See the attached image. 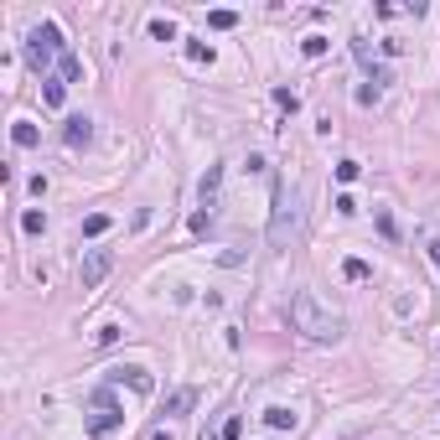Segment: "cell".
<instances>
[{"mask_svg":"<svg viewBox=\"0 0 440 440\" xmlns=\"http://www.w3.org/2000/svg\"><path fill=\"white\" fill-rule=\"evenodd\" d=\"M290 326H296L305 342H342L348 316L331 311V305H322L311 290H296V296H290Z\"/></svg>","mask_w":440,"mask_h":440,"instance_id":"6da1fadb","label":"cell"},{"mask_svg":"<svg viewBox=\"0 0 440 440\" xmlns=\"http://www.w3.org/2000/svg\"><path fill=\"white\" fill-rule=\"evenodd\" d=\"M270 202H275L270 207V249H275V254H285V249L296 244V233H301V192L275 177Z\"/></svg>","mask_w":440,"mask_h":440,"instance_id":"7a4b0ae2","label":"cell"},{"mask_svg":"<svg viewBox=\"0 0 440 440\" xmlns=\"http://www.w3.org/2000/svg\"><path fill=\"white\" fill-rule=\"evenodd\" d=\"M62 52H68V42H62V26L57 21H36L32 32H26V62H32V73L47 78V62L52 57L62 62Z\"/></svg>","mask_w":440,"mask_h":440,"instance_id":"3957f363","label":"cell"},{"mask_svg":"<svg viewBox=\"0 0 440 440\" xmlns=\"http://www.w3.org/2000/svg\"><path fill=\"white\" fill-rule=\"evenodd\" d=\"M88 404H93V415H88V425H83L88 440H104V435H114L119 425H125V415H119V404H114V389H109V383H104V389H93Z\"/></svg>","mask_w":440,"mask_h":440,"instance_id":"277c9868","label":"cell"},{"mask_svg":"<svg viewBox=\"0 0 440 440\" xmlns=\"http://www.w3.org/2000/svg\"><path fill=\"white\" fill-rule=\"evenodd\" d=\"M109 270H114V254H109V249H88V254L78 259V285H83V290H99L104 280H109Z\"/></svg>","mask_w":440,"mask_h":440,"instance_id":"5b68a950","label":"cell"},{"mask_svg":"<svg viewBox=\"0 0 440 440\" xmlns=\"http://www.w3.org/2000/svg\"><path fill=\"white\" fill-rule=\"evenodd\" d=\"M352 57L363 62V73H368V88H378V93H383V88L394 83V73L383 68V62H373V52H368V42H363V36H352Z\"/></svg>","mask_w":440,"mask_h":440,"instance_id":"8992f818","label":"cell"},{"mask_svg":"<svg viewBox=\"0 0 440 440\" xmlns=\"http://www.w3.org/2000/svg\"><path fill=\"white\" fill-rule=\"evenodd\" d=\"M218 192H223V166H207L202 186H197V212H212V218H218Z\"/></svg>","mask_w":440,"mask_h":440,"instance_id":"52a82bcc","label":"cell"},{"mask_svg":"<svg viewBox=\"0 0 440 440\" xmlns=\"http://www.w3.org/2000/svg\"><path fill=\"white\" fill-rule=\"evenodd\" d=\"M109 383H130V389H135V394H145V399L156 394V378H151L145 368H109Z\"/></svg>","mask_w":440,"mask_h":440,"instance_id":"ba28073f","label":"cell"},{"mask_svg":"<svg viewBox=\"0 0 440 440\" xmlns=\"http://www.w3.org/2000/svg\"><path fill=\"white\" fill-rule=\"evenodd\" d=\"M62 140H68L73 151H83V145L93 140V119H88V114H68V125H62Z\"/></svg>","mask_w":440,"mask_h":440,"instance_id":"9c48e42d","label":"cell"},{"mask_svg":"<svg viewBox=\"0 0 440 440\" xmlns=\"http://www.w3.org/2000/svg\"><path fill=\"white\" fill-rule=\"evenodd\" d=\"M11 140H16L21 151H32V145H42V130H36L32 119H16V125H11Z\"/></svg>","mask_w":440,"mask_h":440,"instance_id":"30bf717a","label":"cell"},{"mask_svg":"<svg viewBox=\"0 0 440 440\" xmlns=\"http://www.w3.org/2000/svg\"><path fill=\"white\" fill-rule=\"evenodd\" d=\"M296 409H285V404H270V409H264V425H270V430H296Z\"/></svg>","mask_w":440,"mask_h":440,"instance_id":"8fae6325","label":"cell"},{"mask_svg":"<svg viewBox=\"0 0 440 440\" xmlns=\"http://www.w3.org/2000/svg\"><path fill=\"white\" fill-rule=\"evenodd\" d=\"M42 99H47V109H62L68 104V83L62 78H42Z\"/></svg>","mask_w":440,"mask_h":440,"instance_id":"7c38bea8","label":"cell"},{"mask_svg":"<svg viewBox=\"0 0 440 440\" xmlns=\"http://www.w3.org/2000/svg\"><path fill=\"white\" fill-rule=\"evenodd\" d=\"M21 228L32 233V238H42V233H47V212H42V207H26V212H21Z\"/></svg>","mask_w":440,"mask_h":440,"instance_id":"4fadbf2b","label":"cell"},{"mask_svg":"<svg viewBox=\"0 0 440 440\" xmlns=\"http://www.w3.org/2000/svg\"><path fill=\"white\" fill-rule=\"evenodd\" d=\"M109 228H114L109 212H88V218H83V238H99V233H109Z\"/></svg>","mask_w":440,"mask_h":440,"instance_id":"5bb4252c","label":"cell"},{"mask_svg":"<svg viewBox=\"0 0 440 440\" xmlns=\"http://www.w3.org/2000/svg\"><path fill=\"white\" fill-rule=\"evenodd\" d=\"M192 404H197V389H177V394L166 399V415H186Z\"/></svg>","mask_w":440,"mask_h":440,"instance_id":"9a60e30c","label":"cell"},{"mask_svg":"<svg viewBox=\"0 0 440 440\" xmlns=\"http://www.w3.org/2000/svg\"><path fill=\"white\" fill-rule=\"evenodd\" d=\"M275 109H280V114H296V109H301V93H296V88H275Z\"/></svg>","mask_w":440,"mask_h":440,"instance_id":"2e32d148","label":"cell"},{"mask_svg":"<svg viewBox=\"0 0 440 440\" xmlns=\"http://www.w3.org/2000/svg\"><path fill=\"white\" fill-rule=\"evenodd\" d=\"M151 36H156V42H177V21H171V16H156V21H151Z\"/></svg>","mask_w":440,"mask_h":440,"instance_id":"e0dca14e","label":"cell"},{"mask_svg":"<svg viewBox=\"0 0 440 440\" xmlns=\"http://www.w3.org/2000/svg\"><path fill=\"white\" fill-rule=\"evenodd\" d=\"M186 57H192L197 68H212V57H218V52H212L207 42H186Z\"/></svg>","mask_w":440,"mask_h":440,"instance_id":"ac0fdd59","label":"cell"},{"mask_svg":"<svg viewBox=\"0 0 440 440\" xmlns=\"http://www.w3.org/2000/svg\"><path fill=\"white\" fill-rule=\"evenodd\" d=\"M62 83H83V62L73 52H62Z\"/></svg>","mask_w":440,"mask_h":440,"instance_id":"d6986e66","label":"cell"},{"mask_svg":"<svg viewBox=\"0 0 440 440\" xmlns=\"http://www.w3.org/2000/svg\"><path fill=\"white\" fill-rule=\"evenodd\" d=\"M207 26H212V32H233V26H238V11H212Z\"/></svg>","mask_w":440,"mask_h":440,"instance_id":"ffe728a7","label":"cell"},{"mask_svg":"<svg viewBox=\"0 0 440 440\" xmlns=\"http://www.w3.org/2000/svg\"><path fill=\"white\" fill-rule=\"evenodd\" d=\"M326 47H331L326 36H305V42H301V52H305L311 62H316V57H326Z\"/></svg>","mask_w":440,"mask_h":440,"instance_id":"44dd1931","label":"cell"},{"mask_svg":"<svg viewBox=\"0 0 440 440\" xmlns=\"http://www.w3.org/2000/svg\"><path fill=\"white\" fill-rule=\"evenodd\" d=\"M342 275H348V280H352V285H363V280H368L373 270H368V264H363V259H348V264H342Z\"/></svg>","mask_w":440,"mask_h":440,"instance_id":"7402d4cb","label":"cell"},{"mask_svg":"<svg viewBox=\"0 0 440 440\" xmlns=\"http://www.w3.org/2000/svg\"><path fill=\"white\" fill-rule=\"evenodd\" d=\"M223 440H238V435H244V420H238V415H228V420H223V430H218Z\"/></svg>","mask_w":440,"mask_h":440,"instance_id":"603a6c76","label":"cell"},{"mask_svg":"<svg viewBox=\"0 0 440 440\" xmlns=\"http://www.w3.org/2000/svg\"><path fill=\"white\" fill-rule=\"evenodd\" d=\"M357 171H363L357 161H337V181H357Z\"/></svg>","mask_w":440,"mask_h":440,"instance_id":"cb8c5ba5","label":"cell"},{"mask_svg":"<svg viewBox=\"0 0 440 440\" xmlns=\"http://www.w3.org/2000/svg\"><path fill=\"white\" fill-rule=\"evenodd\" d=\"M373 218H378V233H383V238H394V218H389V212L378 207V212H373Z\"/></svg>","mask_w":440,"mask_h":440,"instance_id":"d4e9b609","label":"cell"},{"mask_svg":"<svg viewBox=\"0 0 440 440\" xmlns=\"http://www.w3.org/2000/svg\"><path fill=\"white\" fill-rule=\"evenodd\" d=\"M378 99H383V93H378V88H368V83H363V88H357V104H363V109H368V104H378Z\"/></svg>","mask_w":440,"mask_h":440,"instance_id":"484cf974","label":"cell"},{"mask_svg":"<svg viewBox=\"0 0 440 440\" xmlns=\"http://www.w3.org/2000/svg\"><path fill=\"white\" fill-rule=\"evenodd\" d=\"M425 254H430V259L440 264V238H430V249H425Z\"/></svg>","mask_w":440,"mask_h":440,"instance_id":"4316f807","label":"cell"},{"mask_svg":"<svg viewBox=\"0 0 440 440\" xmlns=\"http://www.w3.org/2000/svg\"><path fill=\"white\" fill-rule=\"evenodd\" d=\"M151 440H171V435H166V430H156V435H151Z\"/></svg>","mask_w":440,"mask_h":440,"instance_id":"83f0119b","label":"cell"}]
</instances>
